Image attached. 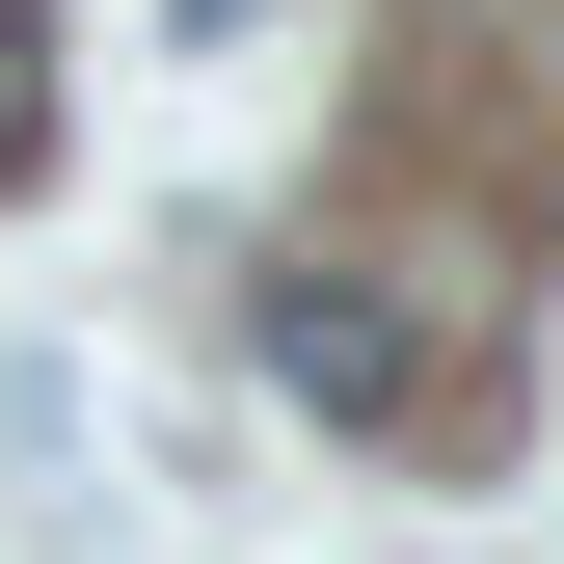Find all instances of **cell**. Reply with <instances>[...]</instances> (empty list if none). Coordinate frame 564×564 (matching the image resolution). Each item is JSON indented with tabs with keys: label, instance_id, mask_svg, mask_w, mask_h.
<instances>
[{
	"label": "cell",
	"instance_id": "obj_2",
	"mask_svg": "<svg viewBox=\"0 0 564 564\" xmlns=\"http://www.w3.org/2000/svg\"><path fill=\"white\" fill-rule=\"evenodd\" d=\"M54 162V82H28V28H0V188H28Z\"/></svg>",
	"mask_w": 564,
	"mask_h": 564
},
{
	"label": "cell",
	"instance_id": "obj_1",
	"mask_svg": "<svg viewBox=\"0 0 564 564\" xmlns=\"http://www.w3.org/2000/svg\"><path fill=\"white\" fill-rule=\"evenodd\" d=\"M242 323H269V377H296L323 431H403V403H431V349H403V296H377V269H323V242L269 269Z\"/></svg>",
	"mask_w": 564,
	"mask_h": 564
}]
</instances>
